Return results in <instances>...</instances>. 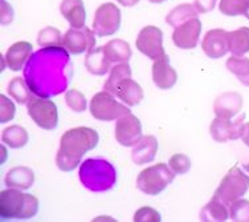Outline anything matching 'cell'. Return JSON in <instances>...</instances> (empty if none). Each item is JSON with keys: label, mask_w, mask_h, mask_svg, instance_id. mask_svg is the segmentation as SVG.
Instances as JSON below:
<instances>
[{"label": "cell", "mask_w": 249, "mask_h": 222, "mask_svg": "<svg viewBox=\"0 0 249 222\" xmlns=\"http://www.w3.org/2000/svg\"><path fill=\"white\" fill-rule=\"evenodd\" d=\"M24 80L34 95L52 97L60 95L69 85L72 63L62 45L41 47L24 67Z\"/></svg>", "instance_id": "cell-1"}, {"label": "cell", "mask_w": 249, "mask_h": 222, "mask_svg": "<svg viewBox=\"0 0 249 222\" xmlns=\"http://www.w3.org/2000/svg\"><path fill=\"white\" fill-rule=\"evenodd\" d=\"M100 136L88 126L69 129L60 139V148L56 155V165L62 172H72L81 164L82 156L94 149Z\"/></svg>", "instance_id": "cell-2"}, {"label": "cell", "mask_w": 249, "mask_h": 222, "mask_svg": "<svg viewBox=\"0 0 249 222\" xmlns=\"http://www.w3.org/2000/svg\"><path fill=\"white\" fill-rule=\"evenodd\" d=\"M38 212V200L32 194L23 193L20 189L8 188L0 193V218L10 220H29Z\"/></svg>", "instance_id": "cell-3"}, {"label": "cell", "mask_w": 249, "mask_h": 222, "mask_svg": "<svg viewBox=\"0 0 249 222\" xmlns=\"http://www.w3.org/2000/svg\"><path fill=\"white\" fill-rule=\"evenodd\" d=\"M80 181L91 192L110 190L117 181L114 166L105 159H88L80 164Z\"/></svg>", "instance_id": "cell-4"}, {"label": "cell", "mask_w": 249, "mask_h": 222, "mask_svg": "<svg viewBox=\"0 0 249 222\" xmlns=\"http://www.w3.org/2000/svg\"><path fill=\"white\" fill-rule=\"evenodd\" d=\"M175 179L173 169L164 162L151 165L143 169L137 177V188L144 194L158 196Z\"/></svg>", "instance_id": "cell-5"}, {"label": "cell", "mask_w": 249, "mask_h": 222, "mask_svg": "<svg viewBox=\"0 0 249 222\" xmlns=\"http://www.w3.org/2000/svg\"><path fill=\"white\" fill-rule=\"evenodd\" d=\"M249 189V176L240 169L239 166H233L228 170L224 179L221 180L219 188L216 189L213 197L215 200H219L227 206L231 203L237 201L239 198L244 196Z\"/></svg>", "instance_id": "cell-6"}, {"label": "cell", "mask_w": 249, "mask_h": 222, "mask_svg": "<svg viewBox=\"0 0 249 222\" xmlns=\"http://www.w3.org/2000/svg\"><path fill=\"white\" fill-rule=\"evenodd\" d=\"M89 109L91 116L100 121H113L131 112L126 104L118 102L111 93L106 91L98 92L91 97Z\"/></svg>", "instance_id": "cell-7"}, {"label": "cell", "mask_w": 249, "mask_h": 222, "mask_svg": "<svg viewBox=\"0 0 249 222\" xmlns=\"http://www.w3.org/2000/svg\"><path fill=\"white\" fill-rule=\"evenodd\" d=\"M29 117L41 129L53 131L58 124V112L56 104L49 97H32L27 104Z\"/></svg>", "instance_id": "cell-8"}, {"label": "cell", "mask_w": 249, "mask_h": 222, "mask_svg": "<svg viewBox=\"0 0 249 222\" xmlns=\"http://www.w3.org/2000/svg\"><path fill=\"white\" fill-rule=\"evenodd\" d=\"M121 27V11L114 3H104L96 10L91 29L100 38L114 35Z\"/></svg>", "instance_id": "cell-9"}, {"label": "cell", "mask_w": 249, "mask_h": 222, "mask_svg": "<svg viewBox=\"0 0 249 222\" xmlns=\"http://www.w3.org/2000/svg\"><path fill=\"white\" fill-rule=\"evenodd\" d=\"M135 45L139 52L143 53L151 60H158L166 56L163 48V32L162 29L155 25H147L139 31Z\"/></svg>", "instance_id": "cell-10"}, {"label": "cell", "mask_w": 249, "mask_h": 222, "mask_svg": "<svg viewBox=\"0 0 249 222\" xmlns=\"http://www.w3.org/2000/svg\"><path fill=\"white\" fill-rule=\"evenodd\" d=\"M94 31L88 28H71L68 29L62 38V47L72 55H81L84 52H89L96 47V38Z\"/></svg>", "instance_id": "cell-11"}, {"label": "cell", "mask_w": 249, "mask_h": 222, "mask_svg": "<svg viewBox=\"0 0 249 222\" xmlns=\"http://www.w3.org/2000/svg\"><path fill=\"white\" fill-rule=\"evenodd\" d=\"M115 140L122 146H134L142 139V124L131 112L117 119L114 129Z\"/></svg>", "instance_id": "cell-12"}, {"label": "cell", "mask_w": 249, "mask_h": 222, "mask_svg": "<svg viewBox=\"0 0 249 222\" xmlns=\"http://www.w3.org/2000/svg\"><path fill=\"white\" fill-rule=\"evenodd\" d=\"M245 115L240 116L237 120L231 121V119L216 117L210 125V133L212 139L217 142H227L231 140L241 139L244 128Z\"/></svg>", "instance_id": "cell-13"}, {"label": "cell", "mask_w": 249, "mask_h": 222, "mask_svg": "<svg viewBox=\"0 0 249 222\" xmlns=\"http://www.w3.org/2000/svg\"><path fill=\"white\" fill-rule=\"evenodd\" d=\"M201 21L197 18H194L174 29L173 41L178 48L194 49L199 43Z\"/></svg>", "instance_id": "cell-14"}, {"label": "cell", "mask_w": 249, "mask_h": 222, "mask_svg": "<svg viewBox=\"0 0 249 222\" xmlns=\"http://www.w3.org/2000/svg\"><path fill=\"white\" fill-rule=\"evenodd\" d=\"M201 49L210 59H220L230 51L228 32L221 28L210 29L201 40Z\"/></svg>", "instance_id": "cell-15"}, {"label": "cell", "mask_w": 249, "mask_h": 222, "mask_svg": "<svg viewBox=\"0 0 249 222\" xmlns=\"http://www.w3.org/2000/svg\"><path fill=\"white\" fill-rule=\"evenodd\" d=\"M32 55H34L32 44L28 43V41H18L7 49L4 55L5 64L11 71L18 72V71L24 69L25 64Z\"/></svg>", "instance_id": "cell-16"}, {"label": "cell", "mask_w": 249, "mask_h": 222, "mask_svg": "<svg viewBox=\"0 0 249 222\" xmlns=\"http://www.w3.org/2000/svg\"><path fill=\"white\" fill-rule=\"evenodd\" d=\"M243 108V96L237 92H224L213 102V113L216 117L232 119Z\"/></svg>", "instance_id": "cell-17"}, {"label": "cell", "mask_w": 249, "mask_h": 222, "mask_svg": "<svg viewBox=\"0 0 249 222\" xmlns=\"http://www.w3.org/2000/svg\"><path fill=\"white\" fill-rule=\"evenodd\" d=\"M178 73L168 63V56L155 60L153 64V81L154 84L162 89L167 91L177 84Z\"/></svg>", "instance_id": "cell-18"}, {"label": "cell", "mask_w": 249, "mask_h": 222, "mask_svg": "<svg viewBox=\"0 0 249 222\" xmlns=\"http://www.w3.org/2000/svg\"><path fill=\"white\" fill-rule=\"evenodd\" d=\"M158 140L155 136H142V139L134 145L131 152V160L137 165L149 164L154 161L158 153Z\"/></svg>", "instance_id": "cell-19"}, {"label": "cell", "mask_w": 249, "mask_h": 222, "mask_svg": "<svg viewBox=\"0 0 249 222\" xmlns=\"http://www.w3.org/2000/svg\"><path fill=\"white\" fill-rule=\"evenodd\" d=\"M60 12L73 28H84L87 21V11L82 0H62Z\"/></svg>", "instance_id": "cell-20"}, {"label": "cell", "mask_w": 249, "mask_h": 222, "mask_svg": "<svg viewBox=\"0 0 249 222\" xmlns=\"http://www.w3.org/2000/svg\"><path fill=\"white\" fill-rule=\"evenodd\" d=\"M114 96L118 97L127 106H134L143 100V89L133 79L126 78L117 85Z\"/></svg>", "instance_id": "cell-21"}, {"label": "cell", "mask_w": 249, "mask_h": 222, "mask_svg": "<svg viewBox=\"0 0 249 222\" xmlns=\"http://www.w3.org/2000/svg\"><path fill=\"white\" fill-rule=\"evenodd\" d=\"M5 185L8 188L20 189V190H27L35 182V173L27 166H16L7 173L4 180Z\"/></svg>", "instance_id": "cell-22"}, {"label": "cell", "mask_w": 249, "mask_h": 222, "mask_svg": "<svg viewBox=\"0 0 249 222\" xmlns=\"http://www.w3.org/2000/svg\"><path fill=\"white\" fill-rule=\"evenodd\" d=\"M111 61L106 58L105 52L102 47L98 48L90 49L87 52V58H85V67L91 75H97V76H104L111 69Z\"/></svg>", "instance_id": "cell-23"}, {"label": "cell", "mask_w": 249, "mask_h": 222, "mask_svg": "<svg viewBox=\"0 0 249 222\" xmlns=\"http://www.w3.org/2000/svg\"><path fill=\"white\" fill-rule=\"evenodd\" d=\"M106 58L111 63H127L131 58V48L127 41L122 39H114L102 45Z\"/></svg>", "instance_id": "cell-24"}, {"label": "cell", "mask_w": 249, "mask_h": 222, "mask_svg": "<svg viewBox=\"0 0 249 222\" xmlns=\"http://www.w3.org/2000/svg\"><path fill=\"white\" fill-rule=\"evenodd\" d=\"M228 206L219 200L212 198L204 208L200 210V221L204 222H224L230 218Z\"/></svg>", "instance_id": "cell-25"}, {"label": "cell", "mask_w": 249, "mask_h": 222, "mask_svg": "<svg viewBox=\"0 0 249 222\" xmlns=\"http://www.w3.org/2000/svg\"><path fill=\"white\" fill-rule=\"evenodd\" d=\"M228 48L233 56H244L249 52V27L228 32Z\"/></svg>", "instance_id": "cell-26"}, {"label": "cell", "mask_w": 249, "mask_h": 222, "mask_svg": "<svg viewBox=\"0 0 249 222\" xmlns=\"http://www.w3.org/2000/svg\"><path fill=\"white\" fill-rule=\"evenodd\" d=\"M28 132L23 126L11 125L1 133V141L12 149H20L28 144Z\"/></svg>", "instance_id": "cell-27"}, {"label": "cell", "mask_w": 249, "mask_h": 222, "mask_svg": "<svg viewBox=\"0 0 249 222\" xmlns=\"http://www.w3.org/2000/svg\"><path fill=\"white\" fill-rule=\"evenodd\" d=\"M196 8L194 7V4H188V3H184V4L177 5L173 11H170L166 16V23L168 25H171L174 28H177L183 23H186L190 19H194V18H197Z\"/></svg>", "instance_id": "cell-28"}, {"label": "cell", "mask_w": 249, "mask_h": 222, "mask_svg": "<svg viewBox=\"0 0 249 222\" xmlns=\"http://www.w3.org/2000/svg\"><path fill=\"white\" fill-rule=\"evenodd\" d=\"M126 78H131V68H130L129 63L115 64L114 67H111L110 76L104 84V91L109 92L114 96V91L117 85Z\"/></svg>", "instance_id": "cell-29"}, {"label": "cell", "mask_w": 249, "mask_h": 222, "mask_svg": "<svg viewBox=\"0 0 249 222\" xmlns=\"http://www.w3.org/2000/svg\"><path fill=\"white\" fill-rule=\"evenodd\" d=\"M228 71L239 79L240 82L249 87V59L243 56H231L225 63Z\"/></svg>", "instance_id": "cell-30"}, {"label": "cell", "mask_w": 249, "mask_h": 222, "mask_svg": "<svg viewBox=\"0 0 249 222\" xmlns=\"http://www.w3.org/2000/svg\"><path fill=\"white\" fill-rule=\"evenodd\" d=\"M8 93L14 97L19 104H28L32 99V91L29 89L28 84L25 82L24 78H14L8 84Z\"/></svg>", "instance_id": "cell-31"}, {"label": "cell", "mask_w": 249, "mask_h": 222, "mask_svg": "<svg viewBox=\"0 0 249 222\" xmlns=\"http://www.w3.org/2000/svg\"><path fill=\"white\" fill-rule=\"evenodd\" d=\"M219 10L225 16L249 15V0H220Z\"/></svg>", "instance_id": "cell-32"}, {"label": "cell", "mask_w": 249, "mask_h": 222, "mask_svg": "<svg viewBox=\"0 0 249 222\" xmlns=\"http://www.w3.org/2000/svg\"><path fill=\"white\" fill-rule=\"evenodd\" d=\"M62 34L54 27H45L37 35V44L40 47H58L62 45Z\"/></svg>", "instance_id": "cell-33"}, {"label": "cell", "mask_w": 249, "mask_h": 222, "mask_svg": "<svg viewBox=\"0 0 249 222\" xmlns=\"http://www.w3.org/2000/svg\"><path fill=\"white\" fill-rule=\"evenodd\" d=\"M230 218L236 222H249V201L241 200L230 205Z\"/></svg>", "instance_id": "cell-34"}, {"label": "cell", "mask_w": 249, "mask_h": 222, "mask_svg": "<svg viewBox=\"0 0 249 222\" xmlns=\"http://www.w3.org/2000/svg\"><path fill=\"white\" fill-rule=\"evenodd\" d=\"M65 101H67V105L76 113H81L87 109V99L84 96V93L77 91V89L67 91Z\"/></svg>", "instance_id": "cell-35"}, {"label": "cell", "mask_w": 249, "mask_h": 222, "mask_svg": "<svg viewBox=\"0 0 249 222\" xmlns=\"http://www.w3.org/2000/svg\"><path fill=\"white\" fill-rule=\"evenodd\" d=\"M168 166L173 169L175 174H186L190 168H191V161L188 159V156L183 153H177L171 156V159L168 160Z\"/></svg>", "instance_id": "cell-36"}, {"label": "cell", "mask_w": 249, "mask_h": 222, "mask_svg": "<svg viewBox=\"0 0 249 222\" xmlns=\"http://www.w3.org/2000/svg\"><path fill=\"white\" fill-rule=\"evenodd\" d=\"M15 104L5 95L0 96V122H8L15 117Z\"/></svg>", "instance_id": "cell-37"}, {"label": "cell", "mask_w": 249, "mask_h": 222, "mask_svg": "<svg viewBox=\"0 0 249 222\" xmlns=\"http://www.w3.org/2000/svg\"><path fill=\"white\" fill-rule=\"evenodd\" d=\"M134 222H160V214L155 209L150 206H143L138 209L133 218Z\"/></svg>", "instance_id": "cell-38"}, {"label": "cell", "mask_w": 249, "mask_h": 222, "mask_svg": "<svg viewBox=\"0 0 249 222\" xmlns=\"http://www.w3.org/2000/svg\"><path fill=\"white\" fill-rule=\"evenodd\" d=\"M217 0H195L194 7L196 8L199 14H208L215 8Z\"/></svg>", "instance_id": "cell-39"}, {"label": "cell", "mask_w": 249, "mask_h": 222, "mask_svg": "<svg viewBox=\"0 0 249 222\" xmlns=\"http://www.w3.org/2000/svg\"><path fill=\"white\" fill-rule=\"evenodd\" d=\"M14 20V10L5 0H1V24H10Z\"/></svg>", "instance_id": "cell-40"}, {"label": "cell", "mask_w": 249, "mask_h": 222, "mask_svg": "<svg viewBox=\"0 0 249 222\" xmlns=\"http://www.w3.org/2000/svg\"><path fill=\"white\" fill-rule=\"evenodd\" d=\"M241 140L247 146H249V122H245L244 128H243V135H241Z\"/></svg>", "instance_id": "cell-41"}, {"label": "cell", "mask_w": 249, "mask_h": 222, "mask_svg": "<svg viewBox=\"0 0 249 222\" xmlns=\"http://www.w3.org/2000/svg\"><path fill=\"white\" fill-rule=\"evenodd\" d=\"M121 5H124V7H134L137 5L139 0H117Z\"/></svg>", "instance_id": "cell-42"}, {"label": "cell", "mask_w": 249, "mask_h": 222, "mask_svg": "<svg viewBox=\"0 0 249 222\" xmlns=\"http://www.w3.org/2000/svg\"><path fill=\"white\" fill-rule=\"evenodd\" d=\"M1 152H3V157H1V162H4L5 157H7V150H5L4 146H1Z\"/></svg>", "instance_id": "cell-43"}, {"label": "cell", "mask_w": 249, "mask_h": 222, "mask_svg": "<svg viewBox=\"0 0 249 222\" xmlns=\"http://www.w3.org/2000/svg\"><path fill=\"white\" fill-rule=\"evenodd\" d=\"M150 3H154V4H162L164 1H167V0H149Z\"/></svg>", "instance_id": "cell-44"}, {"label": "cell", "mask_w": 249, "mask_h": 222, "mask_svg": "<svg viewBox=\"0 0 249 222\" xmlns=\"http://www.w3.org/2000/svg\"><path fill=\"white\" fill-rule=\"evenodd\" d=\"M244 169L247 170V172H249V164H245L244 165Z\"/></svg>", "instance_id": "cell-45"}]
</instances>
